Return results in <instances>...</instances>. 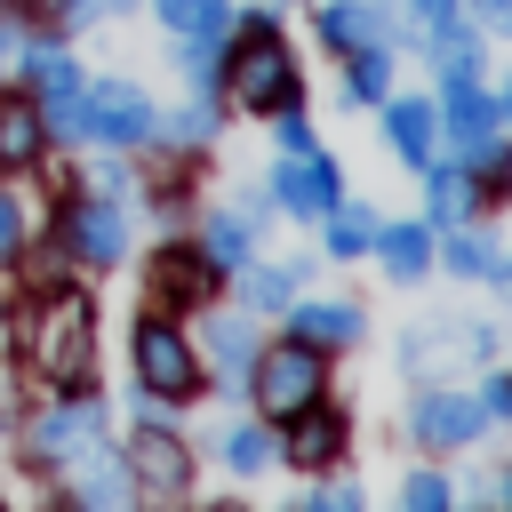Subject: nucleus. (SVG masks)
<instances>
[{"mask_svg":"<svg viewBox=\"0 0 512 512\" xmlns=\"http://www.w3.org/2000/svg\"><path fill=\"white\" fill-rule=\"evenodd\" d=\"M24 360H32L48 384L80 392V384L96 376V304H88L80 288H48V296L24 312Z\"/></svg>","mask_w":512,"mask_h":512,"instance_id":"f257e3e1","label":"nucleus"},{"mask_svg":"<svg viewBox=\"0 0 512 512\" xmlns=\"http://www.w3.org/2000/svg\"><path fill=\"white\" fill-rule=\"evenodd\" d=\"M224 72H232V104H240V112H280V104H296V64H288V48L272 40V24H248Z\"/></svg>","mask_w":512,"mask_h":512,"instance_id":"f03ea898","label":"nucleus"},{"mask_svg":"<svg viewBox=\"0 0 512 512\" xmlns=\"http://www.w3.org/2000/svg\"><path fill=\"white\" fill-rule=\"evenodd\" d=\"M136 376H144L152 400H192L200 392V360H192V344L168 320H144L136 328Z\"/></svg>","mask_w":512,"mask_h":512,"instance_id":"7ed1b4c3","label":"nucleus"},{"mask_svg":"<svg viewBox=\"0 0 512 512\" xmlns=\"http://www.w3.org/2000/svg\"><path fill=\"white\" fill-rule=\"evenodd\" d=\"M256 400L272 408V416H296V408H312L320 400V344H272L264 360H256Z\"/></svg>","mask_w":512,"mask_h":512,"instance_id":"20e7f679","label":"nucleus"},{"mask_svg":"<svg viewBox=\"0 0 512 512\" xmlns=\"http://www.w3.org/2000/svg\"><path fill=\"white\" fill-rule=\"evenodd\" d=\"M80 112H88V136H104V144H144L160 120H152V96L136 88V80H96L88 96H80Z\"/></svg>","mask_w":512,"mask_h":512,"instance_id":"39448f33","label":"nucleus"},{"mask_svg":"<svg viewBox=\"0 0 512 512\" xmlns=\"http://www.w3.org/2000/svg\"><path fill=\"white\" fill-rule=\"evenodd\" d=\"M56 248H64V256H80V264H120L128 232H120V216H112L104 200H80V208H64V216H56Z\"/></svg>","mask_w":512,"mask_h":512,"instance_id":"423d86ee","label":"nucleus"},{"mask_svg":"<svg viewBox=\"0 0 512 512\" xmlns=\"http://www.w3.org/2000/svg\"><path fill=\"white\" fill-rule=\"evenodd\" d=\"M120 464H128V480H136V488H152V496L192 488V456H184L168 432H136V440L120 448Z\"/></svg>","mask_w":512,"mask_h":512,"instance_id":"0eeeda50","label":"nucleus"},{"mask_svg":"<svg viewBox=\"0 0 512 512\" xmlns=\"http://www.w3.org/2000/svg\"><path fill=\"white\" fill-rule=\"evenodd\" d=\"M448 88V136H456V152L480 168L488 152H496V104L472 88V80H440Z\"/></svg>","mask_w":512,"mask_h":512,"instance_id":"6e6552de","label":"nucleus"},{"mask_svg":"<svg viewBox=\"0 0 512 512\" xmlns=\"http://www.w3.org/2000/svg\"><path fill=\"white\" fill-rule=\"evenodd\" d=\"M272 192H280V208H296V216H328V208H336V160L296 152V160L272 176Z\"/></svg>","mask_w":512,"mask_h":512,"instance_id":"1a4fd4ad","label":"nucleus"},{"mask_svg":"<svg viewBox=\"0 0 512 512\" xmlns=\"http://www.w3.org/2000/svg\"><path fill=\"white\" fill-rule=\"evenodd\" d=\"M488 344H496L488 328H424V336H408V368L416 376H432L440 360L464 368V360H488Z\"/></svg>","mask_w":512,"mask_h":512,"instance_id":"9d476101","label":"nucleus"},{"mask_svg":"<svg viewBox=\"0 0 512 512\" xmlns=\"http://www.w3.org/2000/svg\"><path fill=\"white\" fill-rule=\"evenodd\" d=\"M480 424H488V408H480V400H464V392H424V400H416V432H424L432 448L472 440Z\"/></svg>","mask_w":512,"mask_h":512,"instance_id":"9b49d317","label":"nucleus"},{"mask_svg":"<svg viewBox=\"0 0 512 512\" xmlns=\"http://www.w3.org/2000/svg\"><path fill=\"white\" fill-rule=\"evenodd\" d=\"M208 256H192V248H160V264H152V304L168 312V304H200L208 296Z\"/></svg>","mask_w":512,"mask_h":512,"instance_id":"f8f14e48","label":"nucleus"},{"mask_svg":"<svg viewBox=\"0 0 512 512\" xmlns=\"http://www.w3.org/2000/svg\"><path fill=\"white\" fill-rule=\"evenodd\" d=\"M320 40H336V48H392V24L368 0H336V8H320Z\"/></svg>","mask_w":512,"mask_h":512,"instance_id":"ddd939ff","label":"nucleus"},{"mask_svg":"<svg viewBox=\"0 0 512 512\" xmlns=\"http://www.w3.org/2000/svg\"><path fill=\"white\" fill-rule=\"evenodd\" d=\"M288 456H296V464H312V472H320V464H336V456H344V424H336L328 408H320V416H312V408H296V440H288Z\"/></svg>","mask_w":512,"mask_h":512,"instance_id":"4468645a","label":"nucleus"},{"mask_svg":"<svg viewBox=\"0 0 512 512\" xmlns=\"http://www.w3.org/2000/svg\"><path fill=\"white\" fill-rule=\"evenodd\" d=\"M40 112L24 104V96H0V168H16V160H32L40 152Z\"/></svg>","mask_w":512,"mask_h":512,"instance_id":"2eb2a0df","label":"nucleus"},{"mask_svg":"<svg viewBox=\"0 0 512 512\" xmlns=\"http://www.w3.org/2000/svg\"><path fill=\"white\" fill-rule=\"evenodd\" d=\"M384 128H392V152H400V160H432V104H408V96H400V104L384 112Z\"/></svg>","mask_w":512,"mask_h":512,"instance_id":"dca6fc26","label":"nucleus"},{"mask_svg":"<svg viewBox=\"0 0 512 512\" xmlns=\"http://www.w3.org/2000/svg\"><path fill=\"white\" fill-rule=\"evenodd\" d=\"M88 432H96V408H72V416L56 408V416H48V424H40L32 440H40V456H56V464H72V456H88V448H80Z\"/></svg>","mask_w":512,"mask_h":512,"instance_id":"f3484780","label":"nucleus"},{"mask_svg":"<svg viewBox=\"0 0 512 512\" xmlns=\"http://www.w3.org/2000/svg\"><path fill=\"white\" fill-rule=\"evenodd\" d=\"M296 336L304 344H344V336H360V312L352 304H304L296 312Z\"/></svg>","mask_w":512,"mask_h":512,"instance_id":"a211bd4d","label":"nucleus"},{"mask_svg":"<svg viewBox=\"0 0 512 512\" xmlns=\"http://www.w3.org/2000/svg\"><path fill=\"white\" fill-rule=\"evenodd\" d=\"M424 256H432V240H424L416 224H384V272H392V280H416Z\"/></svg>","mask_w":512,"mask_h":512,"instance_id":"6ab92c4d","label":"nucleus"},{"mask_svg":"<svg viewBox=\"0 0 512 512\" xmlns=\"http://www.w3.org/2000/svg\"><path fill=\"white\" fill-rule=\"evenodd\" d=\"M72 488H80L88 504H112V496L128 488V464H120V448H104L96 464H80V472H72Z\"/></svg>","mask_w":512,"mask_h":512,"instance_id":"aec40b11","label":"nucleus"},{"mask_svg":"<svg viewBox=\"0 0 512 512\" xmlns=\"http://www.w3.org/2000/svg\"><path fill=\"white\" fill-rule=\"evenodd\" d=\"M160 16L176 32H192V40H216L224 32V0H160Z\"/></svg>","mask_w":512,"mask_h":512,"instance_id":"412c9836","label":"nucleus"},{"mask_svg":"<svg viewBox=\"0 0 512 512\" xmlns=\"http://www.w3.org/2000/svg\"><path fill=\"white\" fill-rule=\"evenodd\" d=\"M432 216H440V224H464V216H472V176H464V168H440V176H432Z\"/></svg>","mask_w":512,"mask_h":512,"instance_id":"4be33fe9","label":"nucleus"},{"mask_svg":"<svg viewBox=\"0 0 512 512\" xmlns=\"http://www.w3.org/2000/svg\"><path fill=\"white\" fill-rule=\"evenodd\" d=\"M432 56H440V80H472V72H480V48H472L464 32H448V24L432 32Z\"/></svg>","mask_w":512,"mask_h":512,"instance_id":"5701e85b","label":"nucleus"},{"mask_svg":"<svg viewBox=\"0 0 512 512\" xmlns=\"http://www.w3.org/2000/svg\"><path fill=\"white\" fill-rule=\"evenodd\" d=\"M32 80H40L48 96H72V88H80V64H72L64 48H32Z\"/></svg>","mask_w":512,"mask_h":512,"instance_id":"b1692460","label":"nucleus"},{"mask_svg":"<svg viewBox=\"0 0 512 512\" xmlns=\"http://www.w3.org/2000/svg\"><path fill=\"white\" fill-rule=\"evenodd\" d=\"M288 296H296V272H288V264H272V272H248V304H256V312H280Z\"/></svg>","mask_w":512,"mask_h":512,"instance_id":"393cba45","label":"nucleus"},{"mask_svg":"<svg viewBox=\"0 0 512 512\" xmlns=\"http://www.w3.org/2000/svg\"><path fill=\"white\" fill-rule=\"evenodd\" d=\"M224 464H232V472H264V464H272V440H264L256 424H240V432L224 440Z\"/></svg>","mask_w":512,"mask_h":512,"instance_id":"a878e982","label":"nucleus"},{"mask_svg":"<svg viewBox=\"0 0 512 512\" xmlns=\"http://www.w3.org/2000/svg\"><path fill=\"white\" fill-rule=\"evenodd\" d=\"M384 80H392V48H360L352 56V96H384Z\"/></svg>","mask_w":512,"mask_h":512,"instance_id":"bb28decb","label":"nucleus"},{"mask_svg":"<svg viewBox=\"0 0 512 512\" xmlns=\"http://www.w3.org/2000/svg\"><path fill=\"white\" fill-rule=\"evenodd\" d=\"M240 256H248V224L240 216H216L208 224V264H240Z\"/></svg>","mask_w":512,"mask_h":512,"instance_id":"cd10ccee","label":"nucleus"},{"mask_svg":"<svg viewBox=\"0 0 512 512\" xmlns=\"http://www.w3.org/2000/svg\"><path fill=\"white\" fill-rule=\"evenodd\" d=\"M208 344H216V360H224V368H248V360H256L248 320H216V336H208Z\"/></svg>","mask_w":512,"mask_h":512,"instance_id":"c85d7f7f","label":"nucleus"},{"mask_svg":"<svg viewBox=\"0 0 512 512\" xmlns=\"http://www.w3.org/2000/svg\"><path fill=\"white\" fill-rule=\"evenodd\" d=\"M328 248H336V256H360V248H368V216H360V208H344V216L328 224Z\"/></svg>","mask_w":512,"mask_h":512,"instance_id":"c756f323","label":"nucleus"},{"mask_svg":"<svg viewBox=\"0 0 512 512\" xmlns=\"http://www.w3.org/2000/svg\"><path fill=\"white\" fill-rule=\"evenodd\" d=\"M448 264H456V272H496V248L472 240V232H456V240H448Z\"/></svg>","mask_w":512,"mask_h":512,"instance_id":"7c9ffc66","label":"nucleus"},{"mask_svg":"<svg viewBox=\"0 0 512 512\" xmlns=\"http://www.w3.org/2000/svg\"><path fill=\"white\" fill-rule=\"evenodd\" d=\"M408 504H416V512H448V480H440V472H416V480H408Z\"/></svg>","mask_w":512,"mask_h":512,"instance_id":"2f4dec72","label":"nucleus"},{"mask_svg":"<svg viewBox=\"0 0 512 512\" xmlns=\"http://www.w3.org/2000/svg\"><path fill=\"white\" fill-rule=\"evenodd\" d=\"M168 136H176V144H200V136H208V112H176Z\"/></svg>","mask_w":512,"mask_h":512,"instance_id":"473e14b6","label":"nucleus"},{"mask_svg":"<svg viewBox=\"0 0 512 512\" xmlns=\"http://www.w3.org/2000/svg\"><path fill=\"white\" fill-rule=\"evenodd\" d=\"M280 136H288V152H304V144H312V128H304V112H296V104H280Z\"/></svg>","mask_w":512,"mask_h":512,"instance_id":"72a5a7b5","label":"nucleus"},{"mask_svg":"<svg viewBox=\"0 0 512 512\" xmlns=\"http://www.w3.org/2000/svg\"><path fill=\"white\" fill-rule=\"evenodd\" d=\"M16 240H24V216H16V200H0V256H16Z\"/></svg>","mask_w":512,"mask_h":512,"instance_id":"f704fd0d","label":"nucleus"},{"mask_svg":"<svg viewBox=\"0 0 512 512\" xmlns=\"http://www.w3.org/2000/svg\"><path fill=\"white\" fill-rule=\"evenodd\" d=\"M448 16H456V0H416V24H424V32H440Z\"/></svg>","mask_w":512,"mask_h":512,"instance_id":"c9c22d12","label":"nucleus"},{"mask_svg":"<svg viewBox=\"0 0 512 512\" xmlns=\"http://www.w3.org/2000/svg\"><path fill=\"white\" fill-rule=\"evenodd\" d=\"M480 408H488V416H512V376H496V384H488V400H480Z\"/></svg>","mask_w":512,"mask_h":512,"instance_id":"e433bc0d","label":"nucleus"},{"mask_svg":"<svg viewBox=\"0 0 512 512\" xmlns=\"http://www.w3.org/2000/svg\"><path fill=\"white\" fill-rule=\"evenodd\" d=\"M488 16H496V24H504V32H512V0H488Z\"/></svg>","mask_w":512,"mask_h":512,"instance_id":"4c0bfd02","label":"nucleus"},{"mask_svg":"<svg viewBox=\"0 0 512 512\" xmlns=\"http://www.w3.org/2000/svg\"><path fill=\"white\" fill-rule=\"evenodd\" d=\"M8 48H16V24H8V16H0V56H8Z\"/></svg>","mask_w":512,"mask_h":512,"instance_id":"58836bf2","label":"nucleus"},{"mask_svg":"<svg viewBox=\"0 0 512 512\" xmlns=\"http://www.w3.org/2000/svg\"><path fill=\"white\" fill-rule=\"evenodd\" d=\"M496 280H504V288H512V264H496Z\"/></svg>","mask_w":512,"mask_h":512,"instance_id":"ea45409f","label":"nucleus"},{"mask_svg":"<svg viewBox=\"0 0 512 512\" xmlns=\"http://www.w3.org/2000/svg\"><path fill=\"white\" fill-rule=\"evenodd\" d=\"M496 112H504V120H512V88H504V104H496Z\"/></svg>","mask_w":512,"mask_h":512,"instance_id":"a19ab883","label":"nucleus"},{"mask_svg":"<svg viewBox=\"0 0 512 512\" xmlns=\"http://www.w3.org/2000/svg\"><path fill=\"white\" fill-rule=\"evenodd\" d=\"M504 488H512V480H504Z\"/></svg>","mask_w":512,"mask_h":512,"instance_id":"79ce46f5","label":"nucleus"}]
</instances>
